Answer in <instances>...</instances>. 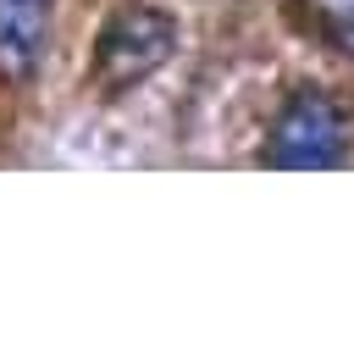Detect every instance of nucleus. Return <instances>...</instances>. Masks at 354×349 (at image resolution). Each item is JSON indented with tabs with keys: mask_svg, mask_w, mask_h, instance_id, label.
I'll use <instances>...</instances> for the list:
<instances>
[{
	"mask_svg": "<svg viewBox=\"0 0 354 349\" xmlns=\"http://www.w3.org/2000/svg\"><path fill=\"white\" fill-rule=\"evenodd\" d=\"M177 50V22L155 6H127L105 22L100 50H94V83L105 94H122L133 83H144L155 66H166V55Z\"/></svg>",
	"mask_w": 354,
	"mask_h": 349,
	"instance_id": "1",
	"label": "nucleus"
},
{
	"mask_svg": "<svg viewBox=\"0 0 354 349\" xmlns=\"http://www.w3.org/2000/svg\"><path fill=\"white\" fill-rule=\"evenodd\" d=\"M332 39H337V50L354 55V6H343V11L332 17Z\"/></svg>",
	"mask_w": 354,
	"mask_h": 349,
	"instance_id": "4",
	"label": "nucleus"
},
{
	"mask_svg": "<svg viewBox=\"0 0 354 349\" xmlns=\"http://www.w3.org/2000/svg\"><path fill=\"white\" fill-rule=\"evenodd\" d=\"M50 6L55 0H0V78L28 83L50 44Z\"/></svg>",
	"mask_w": 354,
	"mask_h": 349,
	"instance_id": "3",
	"label": "nucleus"
},
{
	"mask_svg": "<svg viewBox=\"0 0 354 349\" xmlns=\"http://www.w3.org/2000/svg\"><path fill=\"white\" fill-rule=\"evenodd\" d=\"M271 161L288 172H321L343 161V116L321 89H299L277 127H271Z\"/></svg>",
	"mask_w": 354,
	"mask_h": 349,
	"instance_id": "2",
	"label": "nucleus"
}]
</instances>
